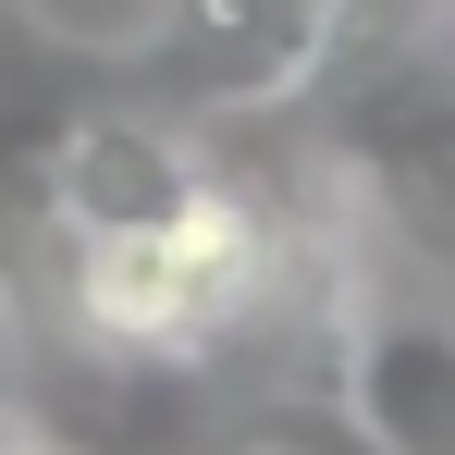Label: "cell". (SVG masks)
<instances>
[{"instance_id":"obj_5","label":"cell","mask_w":455,"mask_h":455,"mask_svg":"<svg viewBox=\"0 0 455 455\" xmlns=\"http://www.w3.org/2000/svg\"><path fill=\"white\" fill-rule=\"evenodd\" d=\"M0 455H62V431H37V419H0Z\"/></svg>"},{"instance_id":"obj_4","label":"cell","mask_w":455,"mask_h":455,"mask_svg":"<svg viewBox=\"0 0 455 455\" xmlns=\"http://www.w3.org/2000/svg\"><path fill=\"white\" fill-rule=\"evenodd\" d=\"M332 406L357 455H455V307H357Z\"/></svg>"},{"instance_id":"obj_1","label":"cell","mask_w":455,"mask_h":455,"mask_svg":"<svg viewBox=\"0 0 455 455\" xmlns=\"http://www.w3.org/2000/svg\"><path fill=\"white\" fill-rule=\"evenodd\" d=\"M271 259H283L271 210H259L234 172H210L160 234L62 246V307H75V332L111 357V370H172L185 381L197 357H222L234 332L259 320Z\"/></svg>"},{"instance_id":"obj_2","label":"cell","mask_w":455,"mask_h":455,"mask_svg":"<svg viewBox=\"0 0 455 455\" xmlns=\"http://www.w3.org/2000/svg\"><path fill=\"white\" fill-rule=\"evenodd\" d=\"M345 37H357V0H160L136 50H111V75H124V99L222 136V124L307 99L345 62Z\"/></svg>"},{"instance_id":"obj_3","label":"cell","mask_w":455,"mask_h":455,"mask_svg":"<svg viewBox=\"0 0 455 455\" xmlns=\"http://www.w3.org/2000/svg\"><path fill=\"white\" fill-rule=\"evenodd\" d=\"M320 148L345 172V197L370 210L419 271H455V62L394 50L320 111Z\"/></svg>"}]
</instances>
